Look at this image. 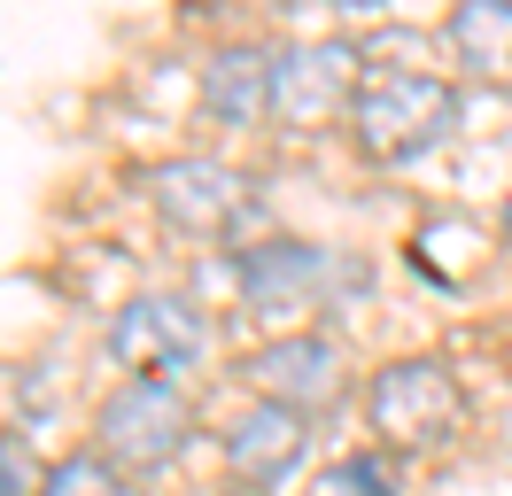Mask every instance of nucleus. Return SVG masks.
<instances>
[{"instance_id":"obj_13","label":"nucleus","mask_w":512,"mask_h":496,"mask_svg":"<svg viewBox=\"0 0 512 496\" xmlns=\"http://www.w3.org/2000/svg\"><path fill=\"white\" fill-rule=\"evenodd\" d=\"M334 489H350V496H396V473L365 450V458H342V465H334Z\"/></svg>"},{"instance_id":"obj_17","label":"nucleus","mask_w":512,"mask_h":496,"mask_svg":"<svg viewBox=\"0 0 512 496\" xmlns=\"http://www.w3.org/2000/svg\"><path fill=\"white\" fill-rule=\"evenodd\" d=\"M505 248H512V210H505Z\"/></svg>"},{"instance_id":"obj_8","label":"nucleus","mask_w":512,"mask_h":496,"mask_svg":"<svg viewBox=\"0 0 512 496\" xmlns=\"http://www.w3.org/2000/svg\"><path fill=\"white\" fill-rule=\"evenodd\" d=\"M249 380L264 403H288V411H311V403L342 396V349L319 334H280L249 357Z\"/></svg>"},{"instance_id":"obj_10","label":"nucleus","mask_w":512,"mask_h":496,"mask_svg":"<svg viewBox=\"0 0 512 496\" xmlns=\"http://www.w3.org/2000/svg\"><path fill=\"white\" fill-rule=\"evenodd\" d=\"M225 458H233V473L241 481H280L295 458H303V419H295L288 403H256V411H241L233 419V434H225Z\"/></svg>"},{"instance_id":"obj_14","label":"nucleus","mask_w":512,"mask_h":496,"mask_svg":"<svg viewBox=\"0 0 512 496\" xmlns=\"http://www.w3.org/2000/svg\"><path fill=\"white\" fill-rule=\"evenodd\" d=\"M0 496H24V465H16L8 442H0Z\"/></svg>"},{"instance_id":"obj_7","label":"nucleus","mask_w":512,"mask_h":496,"mask_svg":"<svg viewBox=\"0 0 512 496\" xmlns=\"http://www.w3.org/2000/svg\"><path fill=\"white\" fill-rule=\"evenodd\" d=\"M326 248L311 241H256L241 248V295H249V310H264V318H303V310L326 295Z\"/></svg>"},{"instance_id":"obj_9","label":"nucleus","mask_w":512,"mask_h":496,"mask_svg":"<svg viewBox=\"0 0 512 496\" xmlns=\"http://www.w3.org/2000/svg\"><path fill=\"white\" fill-rule=\"evenodd\" d=\"M280 101V55L264 47H225V55L202 62V109L218 124H256Z\"/></svg>"},{"instance_id":"obj_5","label":"nucleus","mask_w":512,"mask_h":496,"mask_svg":"<svg viewBox=\"0 0 512 496\" xmlns=\"http://www.w3.org/2000/svg\"><path fill=\"white\" fill-rule=\"evenodd\" d=\"M156 210L171 217L179 233H194V241H218V233L241 225L249 186L233 179L225 163H210V155H179V163H163V171H156Z\"/></svg>"},{"instance_id":"obj_6","label":"nucleus","mask_w":512,"mask_h":496,"mask_svg":"<svg viewBox=\"0 0 512 496\" xmlns=\"http://www.w3.org/2000/svg\"><path fill=\"white\" fill-rule=\"evenodd\" d=\"M357 55L342 47V39H319V47H295V55H280V117L288 124H334L342 109H357Z\"/></svg>"},{"instance_id":"obj_2","label":"nucleus","mask_w":512,"mask_h":496,"mask_svg":"<svg viewBox=\"0 0 512 496\" xmlns=\"http://www.w3.org/2000/svg\"><path fill=\"white\" fill-rule=\"evenodd\" d=\"M94 434H101V458L109 465L156 473V465H171L187 450L194 411H187V396H179V380H125L117 396L101 403Z\"/></svg>"},{"instance_id":"obj_12","label":"nucleus","mask_w":512,"mask_h":496,"mask_svg":"<svg viewBox=\"0 0 512 496\" xmlns=\"http://www.w3.org/2000/svg\"><path fill=\"white\" fill-rule=\"evenodd\" d=\"M39 496H125V481H117V465L101 450H78V458H63L39 481Z\"/></svg>"},{"instance_id":"obj_16","label":"nucleus","mask_w":512,"mask_h":496,"mask_svg":"<svg viewBox=\"0 0 512 496\" xmlns=\"http://www.w3.org/2000/svg\"><path fill=\"white\" fill-rule=\"evenodd\" d=\"M334 8H381V0H334Z\"/></svg>"},{"instance_id":"obj_15","label":"nucleus","mask_w":512,"mask_h":496,"mask_svg":"<svg viewBox=\"0 0 512 496\" xmlns=\"http://www.w3.org/2000/svg\"><path fill=\"white\" fill-rule=\"evenodd\" d=\"M194 496H249V489H194Z\"/></svg>"},{"instance_id":"obj_1","label":"nucleus","mask_w":512,"mask_h":496,"mask_svg":"<svg viewBox=\"0 0 512 496\" xmlns=\"http://www.w3.org/2000/svg\"><path fill=\"white\" fill-rule=\"evenodd\" d=\"M350 117H357V148L373 163H412L458 132V93L443 78H419V70H388L357 93Z\"/></svg>"},{"instance_id":"obj_3","label":"nucleus","mask_w":512,"mask_h":496,"mask_svg":"<svg viewBox=\"0 0 512 496\" xmlns=\"http://www.w3.org/2000/svg\"><path fill=\"white\" fill-rule=\"evenodd\" d=\"M365 419L388 450H435L458 427V380H450V365H427V357L388 365L365 388Z\"/></svg>"},{"instance_id":"obj_11","label":"nucleus","mask_w":512,"mask_h":496,"mask_svg":"<svg viewBox=\"0 0 512 496\" xmlns=\"http://www.w3.org/2000/svg\"><path fill=\"white\" fill-rule=\"evenodd\" d=\"M450 47L481 78H512V0H458L450 8Z\"/></svg>"},{"instance_id":"obj_4","label":"nucleus","mask_w":512,"mask_h":496,"mask_svg":"<svg viewBox=\"0 0 512 496\" xmlns=\"http://www.w3.org/2000/svg\"><path fill=\"white\" fill-rule=\"evenodd\" d=\"M109 357L132 372V380H179V372L202 357V318L171 295H132L117 318H109Z\"/></svg>"}]
</instances>
